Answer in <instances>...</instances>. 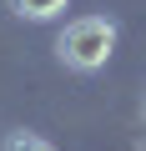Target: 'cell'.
<instances>
[{"label":"cell","mask_w":146,"mask_h":151,"mask_svg":"<svg viewBox=\"0 0 146 151\" xmlns=\"http://www.w3.org/2000/svg\"><path fill=\"white\" fill-rule=\"evenodd\" d=\"M55 50H60V60L70 70H101L111 60V50H116V25L106 15H81V20H70L60 30Z\"/></svg>","instance_id":"cell-1"},{"label":"cell","mask_w":146,"mask_h":151,"mask_svg":"<svg viewBox=\"0 0 146 151\" xmlns=\"http://www.w3.org/2000/svg\"><path fill=\"white\" fill-rule=\"evenodd\" d=\"M65 5H70V0H10V10L25 15V20H55Z\"/></svg>","instance_id":"cell-2"},{"label":"cell","mask_w":146,"mask_h":151,"mask_svg":"<svg viewBox=\"0 0 146 151\" xmlns=\"http://www.w3.org/2000/svg\"><path fill=\"white\" fill-rule=\"evenodd\" d=\"M5 151H55L45 136H30V131H15L10 141H5Z\"/></svg>","instance_id":"cell-3"}]
</instances>
